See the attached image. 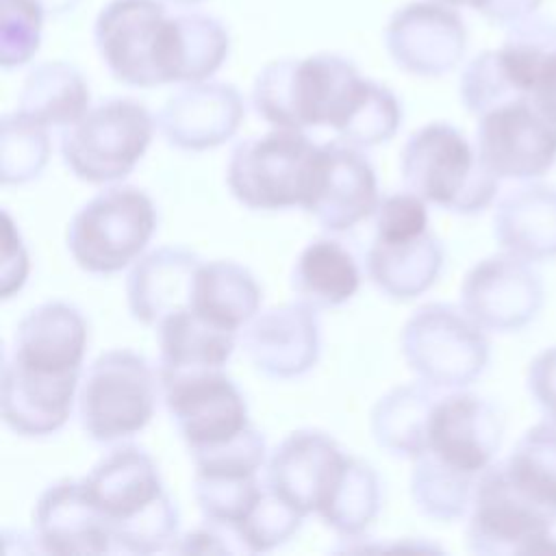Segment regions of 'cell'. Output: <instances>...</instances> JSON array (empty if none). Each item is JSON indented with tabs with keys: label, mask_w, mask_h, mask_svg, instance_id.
Returning <instances> with one entry per match:
<instances>
[{
	"label": "cell",
	"mask_w": 556,
	"mask_h": 556,
	"mask_svg": "<svg viewBox=\"0 0 556 556\" xmlns=\"http://www.w3.org/2000/svg\"><path fill=\"white\" fill-rule=\"evenodd\" d=\"M384 46L404 72L443 76L463 59L467 30L452 4L443 0H417L391 15L384 30Z\"/></svg>",
	"instance_id": "13"
},
{
	"label": "cell",
	"mask_w": 556,
	"mask_h": 556,
	"mask_svg": "<svg viewBox=\"0 0 556 556\" xmlns=\"http://www.w3.org/2000/svg\"><path fill=\"white\" fill-rule=\"evenodd\" d=\"M502 421L495 408L471 393L439 395L428 421V447L450 467L482 476L500 447Z\"/></svg>",
	"instance_id": "17"
},
{
	"label": "cell",
	"mask_w": 556,
	"mask_h": 556,
	"mask_svg": "<svg viewBox=\"0 0 556 556\" xmlns=\"http://www.w3.org/2000/svg\"><path fill=\"white\" fill-rule=\"evenodd\" d=\"M159 387L189 454L224 445L250 428L245 400L222 369L163 376Z\"/></svg>",
	"instance_id": "11"
},
{
	"label": "cell",
	"mask_w": 556,
	"mask_h": 556,
	"mask_svg": "<svg viewBox=\"0 0 556 556\" xmlns=\"http://www.w3.org/2000/svg\"><path fill=\"white\" fill-rule=\"evenodd\" d=\"M361 285L358 265L339 241L315 239L298 256L291 271V289L313 308H330L348 302Z\"/></svg>",
	"instance_id": "31"
},
{
	"label": "cell",
	"mask_w": 556,
	"mask_h": 556,
	"mask_svg": "<svg viewBox=\"0 0 556 556\" xmlns=\"http://www.w3.org/2000/svg\"><path fill=\"white\" fill-rule=\"evenodd\" d=\"M376 239L406 241L428 230V211L419 195L413 191L391 193L382 198L374 211Z\"/></svg>",
	"instance_id": "39"
},
{
	"label": "cell",
	"mask_w": 556,
	"mask_h": 556,
	"mask_svg": "<svg viewBox=\"0 0 556 556\" xmlns=\"http://www.w3.org/2000/svg\"><path fill=\"white\" fill-rule=\"evenodd\" d=\"M0 63L11 70L37 52L46 11L37 0H0Z\"/></svg>",
	"instance_id": "37"
},
{
	"label": "cell",
	"mask_w": 556,
	"mask_h": 556,
	"mask_svg": "<svg viewBox=\"0 0 556 556\" xmlns=\"http://www.w3.org/2000/svg\"><path fill=\"white\" fill-rule=\"evenodd\" d=\"M408 367L432 387H465L473 382L489 358L482 328L450 304H424L400 334Z\"/></svg>",
	"instance_id": "9"
},
{
	"label": "cell",
	"mask_w": 556,
	"mask_h": 556,
	"mask_svg": "<svg viewBox=\"0 0 556 556\" xmlns=\"http://www.w3.org/2000/svg\"><path fill=\"white\" fill-rule=\"evenodd\" d=\"M437 400V387L424 380L384 393L369 419L376 443L395 456L417 458L428 447V421Z\"/></svg>",
	"instance_id": "28"
},
{
	"label": "cell",
	"mask_w": 556,
	"mask_h": 556,
	"mask_svg": "<svg viewBox=\"0 0 556 556\" xmlns=\"http://www.w3.org/2000/svg\"><path fill=\"white\" fill-rule=\"evenodd\" d=\"M530 391L543 410L556 421V348L543 352L530 367Z\"/></svg>",
	"instance_id": "42"
},
{
	"label": "cell",
	"mask_w": 556,
	"mask_h": 556,
	"mask_svg": "<svg viewBox=\"0 0 556 556\" xmlns=\"http://www.w3.org/2000/svg\"><path fill=\"white\" fill-rule=\"evenodd\" d=\"M159 376L132 350H109L83 374L76 393L83 432L98 443H113L148 426L156 408Z\"/></svg>",
	"instance_id": "6"
},
{
	"label": "cell",
	"mask_w": 556,
	"mask_h": 556,
	"mask_svg": "<svg viewBox=\"0 0 556 556\" xmlns=\"http://www.w3.org/2000/svg\"><path fill=\"white\" fill-rule=\"evenodd\" d=\"M443 267V248L428 230L406 241H382L374 237L367 252L371 282L395 300H410L428 291Z\"/></svg>",
	"instance_id": "26"
},
{
	"label": "cell",
	"mask_w": 556,
	"mask_h": 556,
	"mask_svg": "<svg viewBox=\"0 0 556 556\" xmlns=\"http://www.w3.org/2000/svg\"><path fill=\"white\" fill-rule=\"evenodd\" d=\"M400 172L408 191L456 213L482 211L497 191V176L465 135L445 122L426 124L406 139Z\"/></svg>",
	"instance_id": "5"
},
{
	"label": "cell",
	"mask_w": 556,
	"mask_h": 556,
	"mask_svg": "<svg viewBox=\"0 0 556 556\" xmlns=\"http://www.w3.org/2000/svg\"><path fill=\"white\" fill-rule=\"evenodd\" d=\"M478 480L480 476L458 471L434 454L421 452L413 465L410 495L424 515L450 521L471 508Z\"/></svg>",
	"instance_id": "32"
},
{
	"label": "cell",
	"mask_w": 556,
	"mask_h": 556,
	"mask_svg": "<svg viewBox=\"0 0 556 556\" xmlns=\"http://www.w3.org/2000/svg\"><path fill=\"white\" fill-rule=\"evenodd\" d=\"M191 458L195 471L204 473H258L267 463V445L263 434L250 426L232 441L193 452Z\"/></svg>",
	"instance_id": "38"
},
{
	"label": "cell",
	"mask_w": 556,
	"mask_h": 556,
	"mask_svg": "<svg viewBox=\"0 0 556 556\" xmlns=\"http://www.w3.org/2000/svg\"><path fill=\"white\" fill-rule=\"evenodd\" d=\"M452 7H469L495 26H513L536 13L543 0H443Z\"/></svg>",
	"instance_id": "41"
},
{
	"label": "cell",
	"mask_w": 556,
	"mask_h": 556,
	"mask_svg": "<svg viewBox=\"0 0 556 556\" xmlns=\"http://www.w3.org/2000/svg\"><path fill=\"white\" fill-rule=\"evenodd\" d=\"M241 93L226 83H189L167 98L156 126L180 150H208L228 141L243 119Z\"/></svg>",
	"instance_id": "20"
},
{
	"label": "cell",
	"mask_w": 556,
	"mask_h": 556,
	"mask_svg": "<svg viewBox=\"0 0 556 556\" xmlns=\"http://www.w3.org/2000/svg\"><path fill=\"white\" fill-rule=\"evenodd\" d=\"M4 226V252H2V274H0V293L2 300H9L15 291H20L28 276V254L22 243L20 230L13 224L9 211H2Z\"/></svg>",
	"instance_id": "40"
},
{
	"label": "cell",
	"mask_w": 556,
	"mask_h": 556,
	"mask_svg": "<svg viewBox=\"0 0 556 556\" xmlns=\"http://www.w3.org/2000/svg\"><path fill=\"white\" fill-rule=\"evenodd\" d=\"M556 513L528 497L513 484L502 465L486 467L478 480L467 543L473 552L510 554V552H549L552 523Z\"/></svg>",
	"instance_id": "10"
},
{
	"label": "cell",
	"mask_w": 556,
	"mask_h": 556,
	"mask_svg": "<svg viewBox=\"0 0 556 556\" xmlns=\"http://www.w3.org/2000/svg\"><path fill=\"white\" fill-rule=\"evenodd\" d=\"M17 111L46 128H67L89 111V87L74 65L46 61L24 78Z\"/></svg>",
	"instance_id": "30"
},
{
	"label": "cell",
	"mask_w": 556,
	"mask_h": 556,
	"mask_svg": "<svg viewBox=\"0 0 556 556\" xmlns=\"http://www.w3.org/2000/svg\"><path fill=\"white\" fill-rule=\"evenodd\" d=\"M495 237L526 261L556 254V189L523 187L502 200Z\"/></svg>",
	"instance_id": "29"
},
{
	"label": "cell",
	"mask_w": 556,
	"mask_h": 556,
	"mask_svg": "<svg viewBox=\"0 0 556 556\" xmlns=\"http://www.w3.org/2000/svg\"><path fill=\"white\" fill-rule=\"evenodd\" d=\"M497 52L515 87L556 122V22L530 15L513 24Z\"/></svg>",
	"instance_id": "24"
},
{
	"label": "cell",
	"mask_w": 556,
	"mask_h": 556,
	"mask_svg": "<svg viewBox=\"0 0 556 556\" xmlns=\"http://www.w3.org/2000/svg\"><path fill=\"white\" fill-rule=\"evenodd\" d=\"M33 532L50 554H102L113 549L106 515L83 480H59L37 500Z\"/></svg>",
	"instance_id": "21"
},
{
	"label": "cell",
	"mask_w": 556,
	"mask_h": 556,
	"mask_svg": "<svg viewBox=\"0 0 556 556\" xmlns=\"http://www.w3.org/2000/svg\"><path fill=\"white\" fill-rule=\"evenodd\" d=\"M89 495L106 515L113 549L152 554L178 541L180 513L152 456L137 445L113 447L83 478Z\"/></svg>",
	"instance_id": "2"
},
{
	"label": "cell",
	"mask_w": 556,
	"mask_h": 556,
	"mask_svg": "<svg viewBox=\"0 0 556 556\" xmlns=\"http://www.w3.org/2000/svg\"><path fill=\"white\" fill-rule=\"evenodd\" d=\"M156 230V208L137 187H109L83 204L67 226V250L89 274L132 265Z\"/></svg>",
	"instance_id": "7"
},
{
	"label": "cell",
	"mask_w": 556,
	"mask_h": 556,
	"mask_svg": "<svg viewBox=\"0 0 556 556\" xmlns=\"http://www.w3.org/2000/svg\"><path fill=\"white\" fill-rule=\"evenodd\" d=\"M317 308L289 302L256 313L241 330V343L252 365L271 378H295L319 358Z\"/></svg>",
	"instance_id": "16"
},
{
	"label": "cell",
	"mask_w": 556,
	"mask_h": 556,
	"mask_svg": "<svg viewBox=\"0 0 556 556\" xmlns=\"http://www.w3.org/2000/svg\"><path fill=\"white\" fill-rule=\"evenodd\" d=\"M460 304L480 328L515 330L534 317L541 304V285L526 258L493 256L465 276Z\"/></svg>",
	"instance_id": "19"
},
{
	"label": "cell",
	"mask_w": 556,
	"mask_h": 556,
	"mask_svg": "<svg viewBox=\"0 0 556 556\" xmlns=\"http://www.w3.org/2000/svg\"><path fill=\"white\" fill-rule=\"evenodd\" d=\"M93 41L109 72L130 87L206 80L230 50L217 17L169 15L161 0H111L96 20Z\"/></svg>",
	"instance_id": "1"
},
{
	"label": "cell",
	"mask_w": 556,
	"mask_h": 556,
	"mask_svg": "<svg viewBox=\"0 0 556 556\" xmlns=\"http://www.w3.org/2000/svg\"><path fill=\"white\" fill-rule=\"evenodd\" d=\"M202 261L174 245L156 248L139 256L126 278L130 315L143 326H159L176 311L189 308L193 280Z\"/></svg>",
	"instance_id": "22"
},
{
	"label": "cell",
	"mask_w": 556,
	"mask_h": 556,
	"mask_svg": "<svg viewBox=\"0 0 556 556\" xmlns=\"http://www.w3.org/2000/svg\"><path fill=\"white\" fill-rule=\"evenodd\" d=\"M321 146L302 130L274 128L239 141L228 159L230 193L252 211L306 208L317 182Z\"/></svg>",
	"instance_id": "4"
},
{
	"label": "cell",
	"mask_w": 556,
	"mask_h": 556,
	"mask_svg": "<svg viewBox=\"0 0 556 556\" xmlns=\"http://www.w3.org/2000/svg\"><path fill=\"white\" fill-rule=\"evenodd\" d=\"M172 2H176V4H195L200 0H172Z\"/></svg>",
	"instance_id": "44"
},
{
	"label": "cell",
	"mask_w": 556,
	"mask_h": 556,
	"mask_svg": "<svg viewBox=\"0 0 556 556\" xmlns=\"http://www.w3.org/2000/svg\"><path fill=\"white\" fill-rule=\"evenodd\" d=\"M378 202L374 167L358 146L343 139L321 143L317 182L304 211L321 228L341 232L374 215Z\"/></svg>",
	"instance_id": "18"
},
{
	"label": "cell",
	"mask_w": 556,
	"mask_h": 556,
	"mask_svg": "<svg viewBox=\"0 0 556 556\" xmlns=\"http://www.w3.org/2000/svg\"><path fill=\"white\" fill-rule=\"evenodd\" d=\"M87 348V321L67 302H46L28 311L13 334L15 361L43 371H80Z\"/></svg>",
	"instance_id": "23"
},
{
	"label": "cell",
	"mask_w": 556,
	"mask_h": 556,
	"mask_svg": "<svg viewBox=\"0 0 556 556\" xmlns=\"http://www.w3.org/2000/svg\"><path fill=\"white\" fill-rule=\"evenodd\" d=\"M380 508V482L371 465L350 456L319 517L343 539L361 536Z\"/></svg>",
	"instance_id": "33"
},
{
	"label": "cell",
	"mask_w": 556,
	"mask_h": 556,
	"mask_svg": "<svg viewBox=\"0 0 556 556\" xmlns=\"http://www.w3.org/2000/svg\"><path fill=\"white\" fill-rule=\"evenodd\" d=\"M50 156L48 128L20 111L0 124V178L4 185H22L41 174Z\"/></svg>",
	"instance_id": "35"
},
{
	"label": "cell",
	"mask_w": 556,
	"mask_h": 556,
	"mask_svg": "<svg viewBox=\"0 0 556 556\" xmlns=\"http://www.w3.org/2000/svg\"><path fill=\"white\" fill-rule=\"evenodd\" d=\"M80 371H43L2 352L0 413L22 437H46L65 426L78 393Z\"/></svg>",
	"instance_id": "15"
},
{
	"label": "cell",
	"mask_w": 556,
	"mask_h": 556,
	"mask_svg": "<svg viewBox=\"0 0 556 556\" xmlns=\"http://www.w3.org/2000/svg\"><path fill=\"white\" fill-rule=\"evenodd\" d=\"M37 2L43 7L46 13H50V15H61V13H67V11L76 9V4H78L80 0H37Z\"/></svg>",
	"instance_id": "43"
},
{
	"label": "cell",
	"mask_w": 556,
	"mask_h": 556,
	"mask_svg": "<svg viewBox=\"0 0 556 556\" xmlns=\"http://www.w3.org/2000/svg\"><path fill=\"white\" fill-rule=\"evenodd\" d=\"M261 306V287L256 278L239 263L211 261L202 263L189 308L204 319L239 332Z\"/></svg>",
	"instance_id": "27"
},
{
	"label": "cell",
	"mask_w": 556,
	"mask_h": 556,
	"mask_svg": "<svg viewBox=\"0 0 556 556\" xmlns=\"http://www.w3.org/2000/svg\"><path fill=\"white\" fill-rule=\"evenodd\" d=\"M156 330L161 348L159 378L222 369L237 343L235 330L222 328L191 308L172 313Z\"/></svg>",
	"instance_id": "25"
},
{
	"label": "cell",
	"mask_w": 556,
	"mask_h": 556,
	"mask_svg": "<svg viewBox=\"0 0 556 556\" xmlns=\"http://www.w3.org/2000/svg\"><path fill=\"white\" fill-rule=\"evenodd\" d=\"M156 122L130 98H111L63 128L61 154L67 169L93 185L128 176L146 154Z\"/></svg>",
	"instance_id": "8"
},
{
	"label": "cell",
	"mask_w": 556,
	"mask_h": 556,
	"mask_svg": "<svg viewBox=\"0 0 556 556\" xmlns=\"http://www.w3.org/2000/svg\"><path fill=\"white\" fill-rule=\"evenodd\" d=\"M369 85L371 80L363 78L356 65L339 54L276 59L258 72L252 104L274 128L330 126L339 135Z\"/></svg>",
	"instance_id": "3"
},
{
	"label": "cell",
	"mask_w": 556,
	"mask_h": 556,
	"mask_svg": "<svg viewBox=\"0 0 556 556\" xmlns=\"http://www.w3.org/2000/svg\"><path fill=\"white\" fill-rule=\"evenodd\" d=\"M502 467L517 489L556 513V421L528 430Z\"/></svg>",
	"instance_id": "34"
},
{
	"label": "cell",
	"mask_w": 556,
	"mask_h": 556,
	"mask_svg": "<svg viewBox=\"0 0 556 556\" xmlns=\"http://www.w3.org/2000/svg\"><path fill=\"white\" fill-rule=\"evenodd\" d=\"M348 454L319 430H295L267 456L265 482L304 515L321 513Z\"/></svg>",
	"instance_id": "14"
},
{
	"label": "cell",
	"mask_w": 556,
	"mask_h": 556,
	"mask_svg": "<svg viewBox=\"0 0 556 556\" xmlns=\"http://www.w3.org/2000/svg\"><path fill=\"white\" fill-rule=\"evenodd\" d=\"M476 150L497 178H534L556 161V122L530 98H515L478 117Z\"/></svg>",
	"instance_id": "12"
},
{
	"label": "cell",
	"mask_w": 556,
	"mask_h": 556,
	"mask_svg": "<svg viewBox=\"0 0 556 556\" xmlns=\"http://www.w3.org/2000/svg\"><path fill=\"white\" fill-rule=\"evenodd\" d=\"M306 515L280 497L263 478V489L235 532L245 552H267L289 541Z\"/></svg>",
	"instance_id": "36"
}]
</instances>
